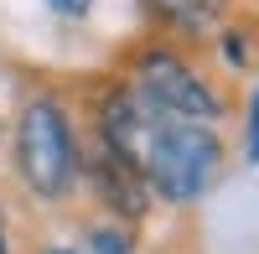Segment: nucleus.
Wrapping results in <instances>:
<instances>
[{
	"mask_svg": "<svg viewBox=\"0 0 259 254\" xmlns=\"http://www.w3.org/2000/svg\"><path fill=\"white\" fill-rule=\"evenodd\" d=\"M11 145H16V172L36 197L57 202V197L73 192V182L83 172V151H78L73 124H68V114H62V104L52 94H36V99L21 104Z\"/></svg>",
	"mask_w": 259,
	"mask_h": 254,
	"instance_id": "nucleus-1",
	"label": "nucleus"
},
{
	"mask_svg": "<svg viewBox=\"0 0 259 254\" xmlns=\"http://www.w3.org/2000/svg\"><path fill=\"white\" fill-rule=\"evenodd\" d=\"M223 172V140L207 124H187V119H156L145 145V166L140 177L150 187V197L166 202H192L202 197Z\"/></svg>",
	"mask_w": 259,
	"mask_h": 254,
	"instance_id": "nucleus-2",
	"label": "nucleus"
},
{
	"mask_svg": "<svg viewBox=\"0 0 259 254\" xmlns=\"http://www.w3.org/2000/svg\"><path fill=\"white\" fill-rule=\"evenodd\" d=\"M130 94H135L150 114H161V119L207 124V119L223 114V104L207 89V78L192 73L171 47H145L135 57V83H130Z\"/></svg>",
	"mask_w": 259,
	"mask_h": 254,
	"instance_id": "nucleus-3",
	"label": "nucleus"
},
{
	"mask_svg": "<svg viewBox=\"0 0 259 254\" xmlns=\"http://www.w3.org/2000/svg\"><path fill=\"white\" fill-rule=\"evenodd\" d=\"M156 119H161V114H150L130 89H114V94H104V104H99V145H104L114 161H124L130 172H140Z\"/></svg>",
	"mask_w": 259,
	"mask_h": 254,
	"instance_id": "nucleus-4",
	"label": "nucleus"
},
{
	"mask_svg": "<svg viewBox=\"0 0 259 254\" xmlns=\"http://www.w3.org/2000/svg\"><path fill=\"white\" fill-rule=\"evenodd\" d=\"M83 172H89L99 202H104V207H114L124 223H135L145 207H150V187H145V177H140V172H130L124 161H114L109 151H94V161H83Z\"/></svg>",
	"mask_w": 259,
	"mask_h": 254,
	"instance_id": "nucleus-5",
	"label": "nucleus"
},
{
	"mask_svg": "<svg viewBox=\"0 0 259 254\" xmlns=\"http://www.w3.org/2000/svg\"><path fill=\"white\" fill-rule=\"evenodd\" d=\"M150 11H156L161 21H171L177 31H192V36H202L207 26H218V16L228 0H145Z\"/></svg>",
	"mask_w": 259,
	"mask_h": 254,
	"instance_id": "nucleus-6",
	"label": "nucleus"
},
{
	"mask_svg": "<svg viewBox=\"0 0 259 254\" xmlns=\"http://www.w3.org/2000/svg\"><path fill=\"white\" fill-rule=\"evenodd\" d=\"M89 249L94 254H130V249H135V234H130L124 223H104V228L89 234Z\"/></svg>",
	"mask_w": 259,
	"mask_h": 254,
	"instance_id": "nucleus-7",
	"label": "nucleus"
},
{
	"mask_svg": "<svg viewBox=\"0 0 259 254\" xmlns=\"http://www.w3.org/2000/svg\"><path fill=\"white\" fill-rule=\"evenodd\" d=\"M244 156H249V161H259V89H254V99H249V124H244Z\"/></svg>",
	"mask_w": 259,
	"mask_h": 254,
	"instance_id": "nucleus-8",
	"label": "nucleus"
},
{
	"mask_svg": "<svg viewBox=\"0 0 259 254\" xmlns=\"http://www.w3.org/2000/svg\"><path fill=\"white\" fill-rule=\"evenodd\" d=\"M47 6H52L57 16H68V21H83V16L94 11V0H47Z\"/></svg>",
	"mask_w": 259,
	"mask_h": 254,
	"instance_id": "nucleus-9",
	"label": "nucleus"
},
{
	"mask_svg": "<svg viewBox=\"0 0 259 254\" xmlns=\"http://www.w3.org/2000/svg\"><path fill=\"white\" fill-rule=\"evenodd\" d=\"M0 254H6V218H0Z\"/></svg>",
	"mask_w": 259,
	"mask_h": 254,
	"instance_id": "nucleus-10",
	"label": "nucleus"
},
{
	"mask_svg": "<svg viewBox=\"0 0 259 254\" xmlns=\"http://www.w3.org/2000/svg\"><path fill=\"white\" fill-rule=\"evenodd\" d=\"M47 254H78V249H47Z\"/></svg>",
	"mask_w": 259,
	"mask_h": 254,
	"instance_id": "nucleus-11",
	"label": "nucleus"
}]
</instances>
